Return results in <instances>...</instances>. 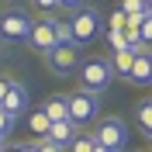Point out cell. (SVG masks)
Masks as SVG:
<instances>
[{
	"mask_svg": "<svg viewBox=\"0 0 152 152\" xmlns=\"http://www.w3.org/2000/svg\"><path fill=\"white\" fill-rule=\"evenodd\" d=\"M76 76H80V90H83V94H94V97H100L107 86H111V80H114L104 56H86V59H80Z\"/></svg>",
	"mask_w": 152,
	"mask_h": 152,
	"instance_id": "6da1fadb",
	"label": "cell"
},
{
	"mask_svg": "<svg viewBox=\"0 0 152 152\" xmlns=\"http://www.w3.org/2000/svg\"><path fill=\"white\" fill-rule=\"evenodd\" d=\"M100 28H104V21H100V14H97L94 7H76L73 21H69V38H73L76 48H83V45H90V42H97Z\"/></svg>",
	"mask_w": 152,
	"mask_h": 152,
	"instance_id": "7a4b0ae2",
	"label": "cell"
},
{
	"mask_svg": "<svg viewBox=\"0 0 152 152\" xmlns=\"http://www.w3.org/2000/svg\"><path fill=\"white\" fill-rule=\"evenodd\" d=\"M90 138H94V145H104L111 152H124V145H128V124L121 118H104L97 124V132H90Z\"/></svg>",
	"mask_w": 152,
	"mask_h": 152,
	"instance_id": "3957f363",
	"label": "cell"
},
{
	"mask_svg": "<svg viewBox=\"0 0 152 152\" xmlns=\"http://www.w3.org/2000/svg\"><path fill=\"white\" fill-rule=\"evenodd\" d=\"M66 100H69V121H73L76 128L94 124L97 118H100V97L76 90V94H66Z\"/></svg>",
	"mask_w": 152,
	"mask_h": 152,
	"instance_id": "277c9868",
	"label": "cell"
},
{
	"mask_svg": "<svg viewBox=\"0 0 152 152\" xmlns=\"http://www.w3.org/2000/svg\"><path fill=\"white\" fill-rule=\"evenodd\" d=\"M35 24L28 10H4L0 14V38L4 42H28V31Z\"/></svg>",
	"mask_w": 152,
	"mask_h": 152,
	"instance_id": "5b68a950",
	"label": "cell"
},
{
	"mask_svg": "<svg viewBox=\"0 0 152 152\" xmlns=\"http://www.w3.org/2000/svg\"><path fill=\"white\" fill-rule=\"evenodd\" d=\"M48 69L56 76H69V73H76V66H80V48L76 45H59V48H52L48 52Z\"/></svg>",
	"mask_w": 152,
	"mask_h": 152,
	"instance_id": "8992f818",
	"label": "cell"
},
{
	"mask_svg": "<svg viewBox=\"0 0 152 152\" xmlns=\"http://www.w3.org/2000/svg\"><path fill=\"white\" fill-rule=\"evenodd\" d=\"M0 111L7 114V118H14V121H18L21 114H28V86L21 83V80H10L7 97L0 100Z\"/></svg>",
	"mask_w": 152,
	"mask_h": 152,
	"instance_id": "52a82bcc",
	"label": "cell"
},
{
	"mask_svg": "<svg viewBox=\"0 0 152 152\" xmlns=\"http://www.w3.org/2000/svg\"><path fill=\"white\" fill-rule=\"evenodd\" d=\"M28 45L35 48L38 56H48L52 48H59V42H56V28H52V21H35L31 24V31H28Z\"/></svg>",
	"mask_w": 152,
	"mask_h": 152,
	"instance_id": "ba28073f",
	"label": "cell"
},
{
	"mask_svg": "<svg viewBox=\"0 0 152 152\" xmlns=\"http://www.w3.org/2000/svg\"><path fill=\"white\" fill-rule=\"evenodd\" d=\"M128 83H135V86H149V83H152L149 48H135V62H132V73H128Z\"/></svg>",
	"mask_w": 152,
	"mask_h": 152,
	"instance_id": "9c48e42d",
	"label": "cell"
},
{
	"mask_svg": "<svg viewBox=\"0 0 152 152\" xmlns=\"http://www.w3.org/2000/svg\"><path fill=\"white\" fill-rule=\"evenodd\" d=\"M76 124L73 121H52L48 124V132H45V142H52V145H59V149H69V142L76 138Z\"/></svg>",
	"mask_w": 152,
	"mask_h": 152,
	"instance_id": "30bf717a",
	"label": "cell"
},
{
	"mask_svg": "<svg viewBox=\"0 0 152 152\" xmlns=\"http://www.w3.org/2000/svg\"><path fill=\"white\" fill-rule=\"evenodd\" d=\"M38 111L48 118V124L52 121H69V100H66V94H56V97H48L45 104L38 107Z\"/></svg>",
	"mask_w": 152,
	"mask_h": 152,
	"instance_id": "8fae6325",
	"label": "cell"
},
{
	"mask_svg": "<svg viewBox=\"0 0 152 152\" xmlns=\"http://www.w3.org/2000/svg\"><path fill=\"white\" fill-rule=\"evenodd\" d=\"M132 62H135V48H118V52H111V59H107L111 76H121V80H128V73H132Z\"/></svg>",
	"mask_w": 152,
	"mask_h": 152,
	"instance_id": "7c38bea8",
	"label": "cell"
},
{
	"mask_svg": "<svg viewBox=\"0 0 152 152\" xmlns=\"http://www.w3.org/2000/svg\"><path fill=\"white\" fill-rule=\"evenodd\" d=\"M118 10L124 14V21H142V18H149V4H138V0H124Z\"/></svg>",
	"mask_w": 152,
	"mask_h": 152,
	"instance_id": "4fadbf2b",
	"label": "cell"
},
{
	"mask_svg": "<svg viewBox=\"0 0 152 152\" xmlns=\"http://www.w3.org/2000/svg\"><path fill=\"white\" fill-rule=\"evenodd\" d=\"M28 128L38 135V142H42V138H45V132H48V118H45L42 111H31V114H28Z\"/></svg>",
	"mask_w": 152,
	"mask_h": 152,
	"instance_id": "5bb4252c",
	"label": "cell"
},
{
	"mask_svg": "<svg viewBox=\"0 0 152 152\" xmlns=\"http://www.w3.org/2000/svg\"><path fill=\"white\" fill-rule=\"evenodd\" d=\"M138 128H142L145 135L152 132V104H149V100H145V104L138 107Z\"/></svg>",
	"mask_w": 152,
	"mask_h": 152,
	"instance_id": "9a60e30c",
	"label": "cell"
},
{
	"mask_svg": "<svg viewBox=\"0 0 152 152\" xmlns=\"http://www.w3.org/2000/svg\"><path fill=\"white\" fill-rule=\"evenodd\" d=\"M52 28H56V42L59 45H73V38H69V21H52Z\"/></svg>",
	"mask_w": 152,
	"mask_h": 152,
	"instance_id": "2e32d148",
	"label": "cell"
},
{
	"mask_svg": "<svg viewBox=\"0 0 152 152\" xmlns=\"http://www.w3.org/2000/svg\"><path fill=\"white\" fill-rule=\"evenodd\" d=\"M69 149L73 152H94V138L90 135H76L73 142H69Z\"/></svg>",
	"mask_w": 152,
	"mask_h": 152,
	"instance_id": "e0dca14e",
	"label": "cell"
},
{
	"mask_svg": "<svg viewBox=\"0 0 152 152\" xmlns=\"http://www.w3.org/2000/svg\"><path fill=\"white\" fill-rule=\"evenodd\" d=\"M124 24H128V21H124V14H121V10H114L111 18H107V31H121Z\"/></svg>",
	"mask_w": 152,
	"mask_h": 152,
	"instance_id": "ac0fdd59",
	"label": "cell"
},
{
	"mask_svg": "<svg viewBox=\"0 0 152 152\" xmlns=\"http://www.w3.org/2000/svg\"><path fill=\"white\" fill-rule=\"evenodd\" d=\"M14 132V118H7V114L0 111V138H4V142H7V135Z\"/></svg>",
	"mask_w": 152,
	"mask_h": 152,
	"instance_id": "d6986e66",
	"label": "cell"
},
{
	"mask_svg": "<svg viewBox=\"0 0 152 152\" xmlns=\"http://www.w3.org/2000/svg\"><path fill=\"white\" fill-rule=\"evenodd\" d=\"M38 7H42V10H48V14H52V10H62V7H66V4H62V0H42Z\"/></svg>",
	"mask_w": 152,
	"mask_h": 152,
	"instance_id": "ffe728a7",
	"label": "cell"
},
{
	"mask_svg": "<svg viewBox=\"0 0 152 152\" xmlns=\"http://www.w3.org/2000/svg\"><path fill=\"white\" fill-rule=\"evenodd\" d=\"M35 152H62V149H59V145H52V142H45V138H42V142H35Z\"/></svg>",
	"mask_w": 152,
	"mask_h": 152,
	"instance_id": "44dd1931",
	"label": "cell"
},
{
	"mask_svg": "<svg viewBox=\"0 0 152 152\" xmlns=\"http://www.w3.org/2000/svg\"><path fill=\"white\" fill-rule=\"evenodd\" d=\"M7 86H10V80H7V76H0V100L7 97Z\"/></svg>",
	"mask_w": 152,
	"mask_h": 152,
	"instance_id": "7402d4cb",
	"label": "cell"
},
{
	"mask_svg": "<svg viewBox=\"0 0 152 152\" xmlns=\"http://www.w3.org/2000/svg\"><path fill=\"white\" fill-rule=\"evenodd\" d=\"M0 152H21V145H10V149H0Z\"/></svg>",
	"mask_w": 152,
	"mask_h": 152,
	"instance_id": "603a6c76",
	"label": "cell"
},
{
	"mask_svg": "<svg viewBox=\"0 0 152 152\" xmlns=\"http://www.w3.org/2000/svg\"><path fill=\"white\" fill-rule=\"evenodd\" d=\"M21 152H35V145H21Z\"/></svg>",
	"mask_w": 152,
	"mask_h": 152,
	"instance_id": "cb8c5ba5",
	"label": "cell"
},
{
	"mask_svg": "<svg viewBox=\"0 0 152 152\" xmlns=\"http://www.w3.org/2000/svg\"><path fill=\"white\" fill-rule=\"evenodd\" d=\"M94 152H111V149H104V145H94Z\"/></svg>",
	"mask_w": 152,
	"mask_h": 152,
	"instance_id": "d4e9b609",
	"label": "cell"
},
{
	"mask_svg": "<svg viewBox=\"0 0 152 152\" xmlns=\"http://www.w3.org/2000/svg\"><path fill=\"white\" fill-rule=\"evenodd\" d=\"M0 149H4V138H0Z\"/></svg>",
	"mask_w": 152,
	"mask_h": 152,
	"instance_id": "484cf974",
	"label": "cell"
}]
</instances>
